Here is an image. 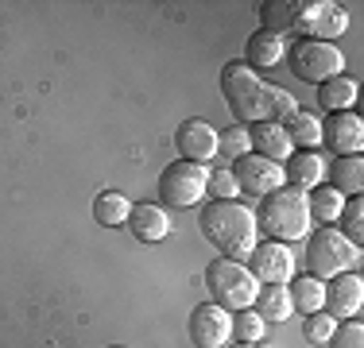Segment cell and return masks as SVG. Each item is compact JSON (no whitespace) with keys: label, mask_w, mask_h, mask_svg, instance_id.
Returning a JSON list of instances; mask_svg holds the SVG:
<instances>
[{"label":"cell","mask_w":364,"mask_h":348,"mask_svg":"<svg viewBox=\"0 0 364 348\" xmlns=\"http://www.w3.org/2000/svg\"><path fill=\"white\" fill-rule=\"evenodd\" d=\"M202 236L221 251L225 259H240L245 263L256 248V213L240 202H210L202 209Z\"/></svg>","instance_id":"obj_1"},{"label":"cell","mask_w":364,"mask_h":348,"mask_svg":"<svg viewBox=\"0 0 364 348\" xmlns=\"http://www.w3.org/2000/svg\"><path fill=\"white\" fill-rule=\"evenodd\" d=\"M256 229H264L272 240L294 244L310 232V205H306V190H294L283 182L279 190L259 197L256 209Z\"/></svg>","instance_id":"obj_2"},{"label":"cell","mask_w":364,"mask_h":348,"mask_svg":"<svg viewBox=\"0 0 364 348\" xmlns=\"http://www.w3.org/2000/svg\"><path fill=\"white\" fill-rule=\"evenodd\" d=\"M221 93L229 101V112L237 116V124L252 128L259 120H272V85L259 82L256 70L245 62H229L221 70Z\"/></svg>","instance_id":"obj_3"},{"label":"cell","mask_w":364,"mask_h":348,"mask_svg":"<svg viewBox=\"0 0 364 348\" xmlns=\"http://www.w3.org/2000/svg\"><path fill=\"white\" fill-rule=\"evenodd\" d=\"M205 290H210V302H218L221 310L240 313V310H252L259 283H256V275L248 271V263L218 256L205 267Z\"/></svg>","instance_id":"obj_4"},{"label":"cell","mask_w":364,"mask_h":348,"mask_svg":"<svg viewBox=\"0 0 364 348\" xmlns=\"http://www.w3.org/2000/svg\"><path fill=\"white\" fill-rule=\"evenodd\" d=\"M360 259V248H353L349 240L341 236L337 229H329V224H322V229L310 232L306 240V275L322 278V283H329V278L345 275L353 263Z\"/></svg>","instance_id":"obj_5"},{"label":"cell","mask_w":364,"mask_h":348,"mask_svg":"<svg viewBox=\"0 0 364 348\" xmlns=\"http://www.w3.org/2000/svg\"><path fill=\"white\" fill-rule=\"evenodd\" d=\"M291 70L294 77H302V82H314L322 85L329 77H337L345 70V55L337 43H318V39H299L291 50Z\"/></svg>","instance_id":"obj_6"},{"label":"cell","mask_w":364,"mask_h":348,"mask_svg":"<svg viewBox=\"0 0 364 348\" xmlns=\"http://www.w3.org/2000/svg\"><path fill=\"white\" fill-rule=\"evenodd\" d=\"M345 28H349V12L333 0H299V8H294V31H302L306 39H341Z\"/></svg>","instance_id":"obj_7"},{"label":"cell","mask_w":364,"mask_h":348,"mask_svg":"<svg viewBox=\"0 0 364 348\" xmlns=\"http://www.w3.org/2000/svg\"><path fill=\"white\" fill-rule=\"evenodd\" d=\"M205 178H210V170L198 167V163H171V167L159 174L163 205H175V209L198 205L205 197Z\"/></svg>","instance_id":"obj_8"},{"label":"cell","mask_w":364,"mask_h":348,"mask_svg":"<svg viewBox=\"0 0 364 348\" xmlns=\"http://www.w3.org/2000/svg\"><path fill=\"white\" fill-rule=\"evenodd\" d=\"M245 263H248V271L256 275L259 286H272V283L275 286H287L294 278V251L287 248V244H279V240L256 244L252 256H248Z\"/></svg>","instance_id":"obj_9"},{"label":"cell","mask_w":364,"mask_h":348,"mask_svg":"<svg viewBox=\"0 0 364 348\" xmlns=\"http://www.w3.org/2000/svg\"><path fill=\"white\" fill-rule=\"evenodd\" d=\"M190 341L194 348H225L232 337V313L221 310L218 302H202L194 313H190Z\"/></svg>","instance_id":"obj_10"},{"label":"cell","mask_w":364,"mask_h":348,"mask_svg":"<svg viewBox=\"0 0 364 348\" xmlns=\"http://www.w3.org/2000/svg\"><path fill=\"white\" fill-rule=\"evenodd\" d=\"M232 178H237V186H240V194H272V190H279L283 186V167L279 163H272V159H264V155H256V151H248V155H240L237 163H232Z\"/></svg>","instance_id":"obj_11"},{"label":"cell","mask_w":364,"mask_h":348,"mask_svg":"<svg viewBox=\"0 0 364 348\" xmlns=\"http://www.w3.org/2000/svg\"><path fill=\"white\" fill-rule=\"evenodd\" d=\"M364 306V278L360 275H353V271H345V275H337V278H329L326 283V302H322V310L329 313V317L341 325V317H357Z\"/></svg>","instance_id":"obj_12"},{"label":"cell","mask_w":364,"mask_h":348,"mask_svg":"<svg viewBox=\"0 0 364 348\" xmlns=\"http://www.w3.org/2000/svg\"><path fill=\"white\" fill-rule=\"evenodd\" d=\"M175 143H178L182 163H198V167H205V163L218 155V128L205 124V120H186V124L175 132Z\"/></svg>","instance_id":"obj_13"},{"label":"cell","mask_w":364,"mask_h":348,"mask_svg":"<svg viewBox=\"0 0 364 348\" xmlns=\"http://www.w3.org/2000/svg\"><path fill=\"white\" fill-rule=\"evenodd\" d=\"M322 143H329L341 155H360L364 151V120L357 112H329V120L322 124Z\"/></svg>","instance_id":"obj_14"},{"label":"cell","mask_w":364,"mask_h":348,"mask_svg":"<svg viewBox=\"0 0 364 348\" xmlns=\"http://www.w3.org/2000/svg\"><path fill=\"white\" fill-rule=\"evenodd\" d=\"M248 139H252V151H256V155L279 163V167L294 155V143H291L287 128L275 124V120H259V124H252V128H248Z\"/></svg>","instance_id":"obj_15"},{"label":"cell","mask_w":364,"mask_h":348,"mask_svg":"<svg viewBox=\"0 0 364 348\" xmlns=\"http://www.w3.org/2000/svg\"><path fill=\"white\" fill-rule=\"evenodd\" d=\"M128 229H132L136 240L159 244V240L171 236V217H167V209H163V205L140 202V205H132V213H128Z\"/></svg>","instance_id":"obj_16"},{"label":"cell","mask_w":364,"mask_h":348,"mask_svg":"<svg viewBox=\"0 0 364 348\" xmlns=\"http://www.w3.org/2000/svg\"><path fill=\"white\" fill-rule=\"evenodd\" d=\"M283 55H287V43H283V35H272V31H252L245 43V66L248 70H272L283 62Z\"/></svg>","instance_id":"obj_17"},{"label":"cell","mask_w":364,"mask_h":348,"mask_svg":"<svg viewBox=\"0 0 364 348\" xmlns=\"http://www.w3.org/2000/svg\"><path fill=\"white\" fill-rule=\"evenodd\" d=\"M322 178H326V159L318 151H294L283 163V182L294 190H314Z\"/></svg>","instance_id":"obj_18"},{"label":"cell","mask_w":364,"mask_h":348,"mask_svg":"<svg viewBox=\"0 0 364 348\" xmlns=\"http://www.w3.org/2000/svg\"><path fill=\"white\" fill-rule=\"evenodd\" d=\"M353 101H357V77L349 74H337L318 85V104L326 112H353Z\"/></svg>","instance_id":"obj_19"},{"label":"cell","mask_w":364,"mask_h":348,"mask_svg":"<svg viewBox=\"0 0 364 348\" xmlns=\"http://www.w3.org/2000/svg\"><path fill=\"white\" fill-rule=\"evenodd\" d=\"M287 294H291V310H299L302 317H310V313H318L326 302V283L314 275H299L287 283Z\"/></svg>","instance_id":"obj_20"},{"label":"cell","mask_w":364,"mask_h":348,"mask_svg":"<svg viewBox=\"0 0 364 348\" xmlns=\"http://www.w3.org/2000/svg\"><path fill=\"white\" fill-rule=\"evenodd\" d=\"M329 178H333V190L341 197H360V190H364V159L360 155H341V159L329 167Z\"/></svg>","instance_id":"obj_21"},{"label":"cell","mask_w":364,"mask_h":348,"mask_svg":"<svg viewBox=\"0 0 364 348\" xmlns=\"http://www.w3.org/2000/svg\"><path fill=\"white\" fill-rule=\"evenodd\" d=\"M128 213H132V202H128L120 190H105V194L93 197V221L105 224V229H120V224H128Z\"/></svg>","instance_id":"obj_22"},{"label":"cell","mask_w":364,"mask_h":348,"mask_svg":"<svg viewBox=\"0 0 364 348\" xmlns=\"http://www.w3.org/2000/svg\"><path fill=\"white\" fill-rule=\"evenodd\" d=\"M349 197H341L333 186H314L306 194V205H310V221H318V224H333L337 217H341V209Z\"/></svg>","instance_id":"obj_23"},{"label":"cell","mask_w":364,"mask_h":348,"mask_svg":"<svg viewBox=\"0 0 364 348\" xmlns=\"http://www.w3.org/2000/svg\"><path fill=\"white\" fill-rule=\"evenodd\" d=\"M252 310L259 313L264 321H287L291 317V294H287V286H259V294H256V302H252Z\"/></svg>","instance_id":"obj_24"},{"label":"cell","mask_w":364,"mask_h":348,"mask_svg":"<svg viewBox=\"0 0 364 348\" xmlns=\"http://www.w3.org/2000/svg\"><path fill=\"white\" fill-rule=\"evenodd\" d=\"M283 128H287L291 143L299 147V151H318V143H322V120L310 116V112H302V109L294 112Z\"/></svg>","instance_id":"obj_25"},{"label":"cell","mask_w":364,"mask_h":348,"mask_svg":"<svg viewBox=\"0 0 364 348\" xmlns=\"http://www.w3.org/2000/svg\"><path fill=\"white\" fill-rule=\"evenodd\" d=\"M294 8H299V0H267L259 8V23H264L259 31H272V35L294 31Z\"/></svg>","instance_id":"obj_26"},{"label":"cell","mask_w":364,"mask_h":348,"mask_svg":"<svg viewBox=\"0 0 364 348\" xmlns=\"http://www.w3.org/2000/svg\"><path fill=\"white\" fill-rule=\"evenodd\" d=\"M264 333H267V321L259 317L256 310H240V313H232V337H237V341L259 344V341H264Z\"/></svg>","instance_id":"obj_27"},{"label":"cell","mask_w":364,"mask_h":348,"mask_svg":"<svg viewBox=\"0 0 364 348\" xmlns=\"http://www.w3.org/2000/svg\"><path fill=\"white\" fill-rule=\"evenodd\" d=\"M218 151H221L229 163H237L240 155H248V151H252L248 128H245V124H232V128H225V132H218Z\"/></svg>","instance_id":"obj_28"},{"label":"cell","mask_w":364,"mask_h":348,"mask_svg":"<svg viewBox=\"0 0 364 348\" xmlns=\"http://www.w3.org/2000/svg\"><path fill=\"white\" fill-rule=\"evenodd\" d=\"M337 221H345V229H341V236L353 244V248H360L364 244V202L360 197H349L345 202V209H341V217Z\"/></svg>","instance_id":"obj_29"},{"label":"cell","mask_w":364,"mask_h":348,"mask_svg":"<svg viewBox=\"0 0 364 348\" xmlns=\"http://www.w3.org/2000/svg\"><path fill=\"white\" fill-rule=\"evenodd\" d=\"M333 329H337V321L329 317L326 310H318V313H310L306 321H302V337H306L314 348H322V344H329V337H333Z\"/></svg>","instance_id":"obj_30"},{"label":"cell","mask_w":364,"mask_h":348,"mask_svg":"<svg viewBox=\"0 0 364 348\" xmlns=\"http://www.w3.org/2000/svg\"><path fill=\"white\" fill-rule=\"evenodd\" d=\"M205 194H213V202H237L240 186H237V178H232V170H210Z\"/></svg>","instance_id":"obj_31"},{"label":"cell","mask_w":364,"mask_h":348,"mask_svg":"<svg viewBox=\"0 0 364 348\" xmlns=\"http://www.w3.org/2000/svg\"><path fill=\"white\" fill-rule=\"evenodd\" d=\"M329 344H333V348H364V325L357 317L345 321V325H337L333 337H329Z\"/></svg>","instance_id":"obj_32"},{"label":"cell","mask_w":364,"mask_h":348,"mask_svg":"<svg viewBox=\"0 0 364 348\" xmlns=\"http://www.w3.org/2000/svg\"><path fill=\"white\" fill-rule=\"evenodd\" d=\"M299 112V101L291 97L287 89H279V85H272V120L275 124H287V120Z\"/></svg>","instance_id":"obj_33"},{"label":"cell","mask_w":364,"mask_h":348,"mask_svg":"<svg viewBox=\"0 0 364 348\" xmlns=\"http://www.w3.org/2000/svg\"><path fill=\"white\" fill-rule=\"evenodd\" d=\"M232 348H259V344H245V341H237V344H232Z\"/></svg>","instance_id":"obj_34"},{"label":"cell","mask_w":364,"mask_h":348,"mask_svg":"<svg viewBox=\"0 0 364 348\" xmlns=\"http://www.w3.org/2000/svg\"><path fill=\"white\" fill-rule=\"evenodd\" d=\"M105 348H124V344H105Z\"/></svg>","instance_id":"obj_35"}]
</instances>
